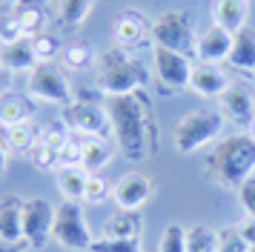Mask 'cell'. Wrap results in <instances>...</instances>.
<instances>
[{
  "label": "cell",
  "instance_id": "484cf974",
  "mask_svg": "<svg viewBox=\"0 0 255 252\" xmlns=\"http://www.w3.org/2000/svg\"><path fill=\"white\" fill-rule=\"evenodd\" d=\"M60 60L69 72H86L98 63V55H95V46L92 43H83V40H75V43L63 46L60 52Z\"/></svg>",
  "mask_w": 255,
  "mask_h": 252
},
{
  "label": "cell",
  "instance_id": "e0dca14e",
  "mask_svg": "<svg viewBox=\"0 0 255 252\" xmlns=\"http://www.w3.org/2000/svg\"><path fill=\"white\" fill-rule=\"evenodd\" d=\"M143 232V215L140 209H118L104 221L101 235L104 238H124V241H140Z\"/></svg>",
  "mask_w": 255,
  "mask_h": 252
},
{
  "label": "cell",
  "instance_id": "f35d334b",
  "mask_svg": "<svg viewBox=\"0 0 255 252\" xmlns=\"http://www.w3.org/2000/svg\"><path fill=\"white\" fill-rule=\"evenodd\" d=\"M235 229H238V235L247 241V247H250V250H255V218L253 215H244L241 221L235 224Z\"/></svg>",
  "mask_w": 255,
  "mask_h": 252
},
{
  "label": "cell",
  "instance_id": "8fae6325",
  "mask_svg": "<svg viewBox=\"0 0 255 252\" xmlns=\"http://www.w3.org/2000/svg\"><path fill=\"white\" fill-rule=\"evenodd\" d=\"M218 106H221V115L230 118L232 124L238 129H253L255 124V95L250 86L244 83H230L227 92L218 98Z\"/></svg>",
  "mask_w": 255,
  "mask_h": 252
},
{
  "label": "cell",
  "instance_id": "1f68e13d",
  "mask_svg": "<svg viewBox=\"0 0 255 252\" xmlns=\"http://www.w3.org/2000/svg\"><path fill=\"white\" fill-rule=\"evenodd\" d=\"M26 34L20 29V20H17V11H0V46H9L23 40Z\"/></svg>",
  "mask_w": 255,
  "mask_h": 252
},
{
  "label": "cell",
  "instance_id": "5b68a950",
  "mask_svg": "<svg viewBox=\"0 0 255 252\" xmlns=\"http://www.w3.org/2000/svg\"><path fill=\"white\" fill-rule=\"evenodd\" d=\"M52 241L60 250L66 252H89L92 250V229L86 224L81 204L75 201H63L60 206H55V227H52Z\"/></svg>",
  "mask_w": 255,
  "mask_h": 252
},
{
  "label": "cell",
  "instance_id": "f1b7e54d",
  "mask_svg": "<svg viewBox=\"0 0 255 252\" xmlns=\"http://www.w3.org/2000/svg\"><path fill=\"white\" fill-rule=\"evenodd\" d=\"M26 158H29V163H32L35 169H40V172H58L60 169L58 149H52L49 143H43V140H37Z\"/></svg>",
  "mask_w": 255,
  "mask_h": 252
},
{
  "label": "cell",
  "instance_id": "e575fe53",
  "mask_svg": "<svg viewBox=\"0 0 255 252\" xmlns=\"http://www.w3.org/2000/svg\"><path fill=\"white\" fill-rule=\"evenodd\" d=\"M89 252H143L140 241H124V238H95Z\"/></svg>",
  "mask_w": 255,
  "mask_h": 252
},
{
  "label": "cell",
  "instance_id": "836d02e7",
  "mask_svg": "<svg viewBox=\"0 0 255 252\" xmlns=\"http://www.w3.org/2000/svg\"><path fill=\"white\" fill-rule=\"evenodd\" d=\"M58 160H60V166H81V160H83V137L72 132L69 140L60 146Z\"/></svg>",
  "mask_w": 255,
  "mask_h": 252
},
{
  "label": "cell",
  "instance_id": "9a60e30c",
  "mask_svg": "<svg viewBox=\"0 0 255 252\" xmlns=\"http://www.w3.org/2000/svg\"><path fill=\"white\" fill-rule=\"evenodd\" d=\"M232 49V34L221 26H209L195 37V57L198 63H224Z\"/></svg>",
  "mask_w": 255,
  "mask_h": 252
},
{
  "label": "cell",
  "instance_id": "4fadbf2b",
  "mask_svg": "<svg viewBox=\"0 0 255 252\" xmlns=\"http://www.w3.org/2000/svg\"><path fill=\"white\" fill-rule=\"evenodd\" d=\"M112 37H115L118 49H135V46L146 43L152 37V23L140 14V11H121L115 17V23H112Z\"/></svg>",
  "mask_w": 255,
  "mask_h": 252
},
{
  "label": "cell",
  "instance_id": "8992f818",
  "mask_svg": "<svg viewBox=\"0 0 255 252\" xmlns=\"http://www.w3.org/2000/svg\"><path fill=\"white\" fill-rule=\"evenodd\" d=\"M26 95L37 103H52V106H69L72 103V86L63 78V72L52 63H37L29 78H26Z\"/></svg>",
  "mask_w": 255,
  "mask_h": 252
},
{
  "label": "cell",
  "instance_id": "7c38bea8",
  "mask_svg": "<svg viewBox=\"0 0 255 252\" xmlns=\"http://www.w3.org/2000/svg\"><path fill=\"white\" fill-rule=\"evenodd\" d=\"M152 192H155V186H152L149 175L138 169L121 175L112 183V201L118 204V209H140L143 204H149Z\"/></svg>",
  "mask_w": 255,
  "mask_h": 252
},
{
  "label": "cell",
  "instance_id": "7402d4cb",
  "mask_svg": "<svg viewBox=\"0 0 255 252\" xmlns=\"http://www.w3.org/2000/svg\"><path fill=\"white\" fill-rule=\"evenodd\" d=\"M115 155V146L109 137H83V160L81 166L89 175H98V172L109 166V160Z\"/></svg>",
  "mask_w": 255,
  "mask_h": 252
},
{
  "label": "cell",
  "instance_id": "d4e9b609",
  "mask_svg": "<svg viewBox=\"0 0 255 252\" xmlns=\"http://www.w3.org/2000/svg\"><path fill=\"white\" fill-rule=\"evenodd\" d=\"M37 140H40V135H37V129L32 126V121L29 124H20V126H9L0 135V143L6 146V152H14V155H29Z\"/></svg>",
  "mask_w": 255,
  "mask_h": 252
},
{
  "label": "cell",
  "instance_id": "ba28073f",
  "mask_svg": "<svg viewBox=\"0 0 255 252\" xmlns=\"http://www.w3.org/2000/svg\"><path fill=\"white\" fill-rule=\"evenodd\" d=\"M192 66L195 63L184 52H172V49H163V46H155V52H152V72L166 92L189 89Z\"/></svg>",
  "mask_w": 255,
  "mask_h": 252
},
{
  "label": "cell",
  "instance_id": "b9f144b4",
  "mask_svg": "<svg viewBox=\"0 0 255 252\" xmlns=\"http://www.w3.org/2000/svg\"><path fill=\"white\" fill-rule=\"evenodd\" d=\"M6 175V146L0 143V178Z\"/></svg>",
  "mask_w": 255,
  "mask_h": 252
},
{
  "label": "cell",
  "instance_id": "ee69618b",
  "mask_svg": "<svg viewBox=\"0 0 255 252\" xmlns=\"http://www.w3.org/2000/svg\"><path fill=\"white\" fill-rule=\"evenodd\" d=\"M253 83H255V72H253Z\"/></svg>",
  "mask_w": 255,
  "mask_h": 252
},
{
  "label": "cell",
  "instance_id": "3957f363",
  "mask_svg": "<svg viewBox=\"0 0 255 252\" xmlns=\"http://www.w3.org/2000/svg\"><path fill=\"white\" fill-rule=\"evenodd\" d=\"M95 83L106 98L112 95H132V92L143 89L149 83V72L146 66L127 55V49H115L109 55L98 57V72H95Z\"/></svg>",
  "mask_w": 255,
  "mask_h": 252
},
{
  "label": "cell",
  "instance_id": "f546056e",
  "mask_svg": "<svg viewBox=\"0 0 255 252\" xmlns=\"http://www.w3.org/2000/svg\"><path fill=\"white\" fill-rule=\"evenodd\" d=\"M32 49H35L37 63H52V60L60 57V52H63L60 40L52 32H43V34H37V37H32Z\"/></svg>",
  "mask_w": 255,
  "mask_h": 252
},
{
  "label": "cell",
  "instance_id": "ac0fdd59",
  "mask_svg": "<svg viewBox=\"0 0 255 252\" xmlns=\"http://www.w3.org/2000/svg\"><path fill=\"white\" fill-rule=\"evenodd\" d=\"M230 66L238 72H255V32L253 29H241L232 34V49H230Z\"/></svg>",
  "mask_w": 255,
  "mask_h": 252
},
{
  "label": "cell",
  "instance_id": "d6986e66",
  "mask_svg": "<svg viewBox=\"0 0 255 252\" xmlns=\"http://www.w3.org/2000/svg\"><path fill=\"white\" fill-rule=\"evenodd\" d=\"M212 20L215 26L227 29L230 34L247 29V0H215L212 6Z\"/></svg>",
  "mask_w": 255,
  "mask_h": 252
},
{
  "label": "cell",
  "instance_id": "4dcf8cb0",
  "mask_svg": "<svg viewBox=\"0 0 255 252\" xmlns=\"http://www.w3.org/2000/svg\"><path fill=\"white\" fill-rule=\"evenodd\" d=\"M158 252H186V227H181V224H169V227L161 232Z\"/></svg>",
  "mask_w": 255,
  "mask_h": 252
},
{
  "label": "cell",
  "instance_id": "4316f807",
  "mask_svg": "<svg viewBox=\"0 0 255 252\" xmlns=\"http://www.w3.org/2000/svg\"><path fill=\"white\" fill-rule=\"evenodd\" d=\"M186 252H218V229L207 224L186 227Z\"/></svg>",
  "mask_w": 255,
  "mask_h": 252
},
{
  "label": "cell",
  "instance_id": "83f0119b",
  "mask_svg": "<svg viewBox=\"0 0 255 252\" xmlns=\"http://www.w3.org/2000/svg\"><path fill=\"white\" fill-rule=\"evenodd\" d=\"M17 20H20V29H23V34L29 40L46 32V11L40 6H20L17 9Z\"/></svg>",
  "mask_w": 255,
  "mask_h": 252
},
{
  "label": "cell",
  "instance_id": "603a6c76",
  "mask_svg": "<svg viewBox=\"0 0 255 252\" xmlns=\"http://www.w3.org/2000/svg\"><path fill=\"white\" fill-rule=\"evenodd\" d=\"M92 6H95V0H52L55 23L60 29H78L89 17Z\"/></svg>",
  "mask_w": 255,
  "mask_h": 252
},
{
  "label": "cell",
  "instance_id": "d590c367",
  "mask_svg": "<svg viewBox=\"0 0 255 252\" xmlns=\"http://www.w3.org/2000/svg\"><path fill=\"white\" fill-rule=\"evenodd\" d=\"M218 252H253L247 247V241L238 235L235 227H221L218 229Z\"/></svg>",
  "mask_w": 255,
  "mask_h": 252
},
{
  "label": "cell",
  "instance_id": "d6a6232c",
  "mask_svg": "<svg viewBox=\"0 0 255 252\" xmlns=\"http://www.w3.org/2000/svg\"><path fill=\"white\" fill-rule=\"evenodd\" d=\"M112 198V183L101 178V175H89V181H86V195H83V204H104Z\"/></svg>",
  "mask_w": 255,
  "mask_h": 252
},
{
  "label": "cell",
  "instance_id": "ab89813d",
  "mask_svg": "<svg viewBox=\"0 0 255 252\" xmlns=\"http://www.w3.org/2000/svg\"><path fill=\"white\" fill-rule=\"evenodd\" d=\"M12 83H14V75L6 66H0V98L12 92Z\"/></svg>",
  "mask_w": 255,
  "mask_h": 252
},
{
  "label": "cell",
  "instance_id": "74e56055",
  "mask_svg": "<svg viewBox=\"0 0 255 252\" xmlns=\"http://www.w3.org/2000/svg\"><path fill=\"white\" fill-rule=\"evenodd\" d=\"M238 198H241V206L247 209V215L255 218V172L238 186Z\"/></svg>",
  "mask_w": 255,
  "mask_h": 252
},
{
  "label": "cell",
  "instance_id": "44dd1931",
  "mask_svg": "<svg viewBox=\"0 0 255 252\" xmlns=\"http://www.w3.org/2000/svg\"><path fill=\"white\" fill-rule=\"evenodd\" d=\"M0 66H6L12 75H14V72H32V69L37 66L32 40L23 37V40H17V43L3 46V52H0Z\"/></svg>",
  "mask_w": 255,
  "mask_h": 252
},
{
  "label": "cell",
  "instance_id": "ffe728a7",
  "mask_svg": "<svg viewBox=\"0 0 255 252\" xmlns=\"http://www.w3.org/2000/svg\"><path fill=\"white\" fill-rule=\"evenodd\" d=\"M32 115H35L32 98H23V95H3V98H0V126H3V129L29 124Z\"/></svg>",
  "mask_w": 255,
  "mask_h": 252
},
{
  "label": "cell",
  "instance_id": "5bb4252c",
  "mask_svg": "<svg viewBox=\"0 0 255 252\" xmlns=\"http://www.w3.org/2000/svg\"><path fill=\"white\" fill-rule=\"evenodd\" d=\"M0 247L3 252L12 247H26L23 241V201L3 198L0 201Z\"/></svg>",
  "mask_w": 255,
  "mask_h": 252
},
{
  "label": "cell",
  "instance_id": "cb8c5ba5",
  "mask_svg": "<svg viewBox=\"0 0 255 252\" xmlns=\"http://www.w3.org/2000/svg\"><path fill=\"white\" fill-rule=\"evenodd\" d=\"M86 181H89V172L83 166H60L58 169V192L63 195V201L83 204Z\"/></svg>",
  "mask_w": 255,
  "mask_h": 252
},
{
  "label": "cell",
  "instance_id": "2e32d148",
  "mask_svg": "<svg viewBox=\"0 0 255 252\" xmlns=\"http://www.w3.org/2000/svg\"><path fill=\"white\" fill-rule=\"evenodd\" d=\"M230 86V78L224 75V69L215 63H195L192 66V78H189V89L198 98H221Z\"/></svg>",
  "mask_w": 255,
  "mask_h": 252
},
{
  "label": "cell",
  "instance_id": "7a4b0ae2",
  "mask_svg": "<svg viewBox=\"0 0 255 252\" xmlns=\"http://www.w3.org/2000/svg\"><path fill=\"white\" fill-rule=\"evenodd\" d=\"M207 178L224 186L235 189L255 172V140L250 132H238L232 137H218L207 149Z\"/></svg>",
  "mask_w": 255,
  "mask_h": 252
},
{
  "label": "cell",
  "instance_id": "52a82bcc",
  "mask_svg": "<svg viewBox=\"0 0 255 252\" xmlns=\"http://www.w3.org/2000/svg\"><path fill=\"white\" fill-rule=\"evenodd\" d=\"M152 40L155 46L172 49V52H195V32H192V17L186 11H163L161 17L152 20Z\"/></svg>",
  "mask_w": 255,
  "mask_h": 252
},
{
  "label": "cell",
  "instance_id": "8d00e7d4",
  "mask_svg": "<svg viewBox=\"0 0 255 252\" xmlns=\"http://www.w3.org/2000/svg\"><path fill=\"white\" fill-rule=\"evenodd\" d=\"M69 126L63 124V121H55V124H49V126H43V132H40V140L43 143H49L52 149H58L60 152V146L69 140Z\"/></svg>",
  "mask_w": 255,
  "mask_h": 252
},
{
  "label": "cell",
  "instance_id": "277c9868",
  "mask_svg": "<svg viewBox=\"0 0 255 252\" xmlns=\"http://www.w3.org/2000/svg\"><path fill=\"white\" fill-rule=\"evenodd\" d=\"M227 118L221 109H192L181 115L172 126V143L178 155H195L201 149H209L224 132Z\"/></svg>",
  "mask_w": 255,
  "mask_h": 252
},
{
  "label": "cell",
  "instance_id": "6da1fadb",
  "mask_svg": "<svg viewBox=\"0 0 255 252\" xmlns=\"http://www.w3.org/2000/svg\"><path fill=\"white\" fill-rule=\"evenodd\" d=\"M106 115H109V126H112V140L118 143L121 155L129 158L132 163L146 158L152 149L149 140V112L138 92L132 95H112L106 98Z\"/></svg>",
  "mask_w": 255,
  "mask_h": 252
},
{
  "label": "cell",
  "instance_id": "60d3db41",
  "mask_svg": "<svg viewBox=\"0 0 255 252\" xmlns=\"http://www.w3.org/2000/svg\"><path fill=\"white\" fill-rule=\"evenodd\" d=\"M23 0H0V11H17Z\"/></svg>",
  "mask_w": 255,
  "mask_h": 252
},
{
  "label": "cell",
  "instance_id": "7bdbcfd3",
  "mask_svg": "<svg viewBox=\"0 0 255 252\" xmlns=\"http://www.w3.org/2000/svg\"><path fill=\"white\" fill-rule=\"evenodd\" d=\"M250 135H253V140H255V124H253V129H250Z\"/></svg>",
  "mask_w": 255,
  "mask_h": 252
},
{
  "label": "cell",
  "instance_id": "30bf717a",
  "mask_svg": "<svg viewBox=\"0 0 255 252\" xmlns=\"http://www.w3.org/2000/svg\"><path fill=\"white\" fill-rule=\"evenodd\" d=\"M52 227H55V206L46 198L23 201V241L29 250H43L52 241Z\"/></svg>",
  "mask_w": 255,
  "mask_h": 252
},
{
  "label": "cell",
  "instance_id": "9c48e42d",
  "mask_svg": "<svg viewBox=\"0 0 255 252\" xmlns=\"http://www.w3.org/2000/svg\"><path fill=\"white\" fill-rule=\"evenodd\" d=\"M63 124L69 126V132L81 137H109V115L106 106L89 101H72L63 109Z\"/></svg>",
  "mask_w": 255,
  "mask_h": 252
}]
</instances>
